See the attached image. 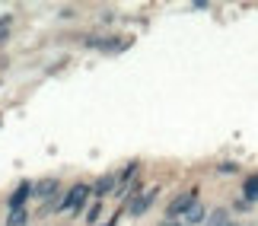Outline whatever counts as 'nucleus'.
<instances>
[{
    "label": "nucleus",
    "instance_id": "obj_14",
    "mask_svg": "<svg viewBox=\"0 0 258 226\" xmlns=\"http://www.w3.org/2000/svg\"><path fill=\"white\" fill-rule=\"evenodd\" d=\"M160 226H188V223H185V220H163Z\"/></svg>",
    "mask_w": 258,
    "mask_h": 226
},
{
    "label": "nucleus",
    "instance_id": "obj_9",
    "mask_svg": "<svg viewBox=\"0 0 258 226\" xmlns=\"http://www.w3.org/2000/svg\"><path fill=\"white\" fill-rule=\"evenodd\" d=\"M242 198L249 201V204L258 201V175H249V179L242 182Z\"/></svg>",
    "mask_w": 258,
    "mask_h": 226
},
{
    "label": "nucleus",
    "instance_id": "obj_15",
    "mask_svg": "<svg viewBox=\"0 0 258 226\" xmlns=\"http://www.w3.org/2000/svg\"><path fill=\"white\" fill-rule=\"evenodd\" d=\"M118 223V217H112V220H108V223H102V226H115Z\"/></svg>",
    "mask_w": 258,
    "mask_h": 226
},
{
    "label": "nucleus",
    "instance_id": "obj_3",
    "mask_svg": "<svg viewBox=\"0 0 258 226\" xmlns=\"http://www.w3.org/2000/svg\"><path fill=\"white\" fill-rule=\"evenodd\" d=\"M153 201H156V188H150L147 194H131V198H127V213H131V217H141V213H147L153 207Z\"/></svg>",
    "mask_w": 258,
    "mask_h": 226
},
{
    "label": "nucleus",
    "instance_id": "obj_12",
    "mask_svg": "<svg viewBox=\"0 0 258 226\" xmlns=\"http://www.w3.org/2000/svg\"><path fill=\"white\" fill-rule=\"evenodd\" d=\"M220 172H239V166L236 163H220Z\"/></svg>",
    "mask_w": 258,
    "mask_h": 226
},
{
    "label": "nucleus",
    "instance_id": "obj_4",
    "mask_svg": "<svg viewBox=\"0 0 258 226\" xmlns=\"http://www.w3.org/2000/svg\"><path fill=\"white\" fill-rule=\"evenodd\" d=\"M29 194H32V185L23 182V185H19V188H16L13 194H10L7 207H10V210H26V198H29Z\"/></svg>",
    "mask_w": 258,
    "mask_h": 226
},
{
    "label": "nucleus",
    "instance_id": "obj_13",
    "mask_svg": "<svg viewBox=\"0 0 258 226\" xmlns=\"http://www.w3.org/2000/svg\"><path fill=\"white\" fill-rule=\"evenodd\" d=\"M249 207H252V204L245 201V198H239V201H236V210H249Z\"/></svg>",
    "mask_w": 258,
    "mask_h": 226
},
{
    "label": "nucleus",
    "instance_id": "obj_8",
    "mask_svg": "<svg viewBox=\"0 0 258 226\" xmlns=\"http://www.w3.org/2000/svg\"><path fill=\"white\" fill-rule=\"evenodd\" d=\"M226 223H230V210H226V207H217V210L207 213V223L204 226H226Z\"/></svg>",
    "mask_w": 258,
    "mask_h": 226
},
{
    "label": "nucleus",
    "instance_id": "obj_10",
    "mask_svg": "<svg viewBox=\"0 0 258 226\" xmlns=\"http://www.w3.org/2000/svg\"><path fill=\"white\" fill-rule=\"evenodd\" d=\"M26 223H29V213L26 210H10L7 226H26Z\"/></svg>",
    "mask_w": 258,
    "mask_h": 226
},
{
    "label": "nucleus",
    "instance_id": "obj_2",
    "mask_svg": "<svg viewBox=\"0 0 258 226\" xmlns=\"http://www.w3.org/2000/svg\"><path fill=\"white\" fill-rule=\"evenodd\" d=\"M89 194H93V188H89V185H83V182L71 185V188H67V194H64V210H80L83 204L89 201Z\"/></svg>",
    "mask_w": 258,
    "mask_h": 226
},
{
    "label": "nucleus",
    "instance_id": "obj_6",
    "mask_svg": "<svg viewBox=\"0 0 258 226\" xmlns=\"http://www.w3.org/2000/svg\"><path fill=\"white\" fill-rule=\"evenodd\" d=\"M185 223H188V226H201V223H207V207H204L201 201L191 204V210L185 213Z\"/></svg>",
    "mask_w": 258,
    "mask_h": 226
},
{
    "label": "nucleus",
    "instance_id": "obj_11",
    "mask_svg": "<svg viewBox=\"0 0 258 226\" xmlns=\"http://www.w3.org/2000/svg\"><path fill=\"white\" fill-rule=\"evenodd\" d=\"M99 213H102V201H96L93 207L86 210V220H89V223H96V220H99Z\"/></svg>",
    "mask_w": 258,
    "mask_h": 226
},
{
    "label": "nucleus",
    "instance_id": "obj_7",
    "mask_svg": "<svg viewBox=\"0 0 258 226\" xmlns=\"http://www.w3.org/2000/svg\"><path fill=\"white\" fill-rule=\"evenodd\" d=\"M118 188V175H99V182L93 185V191L102 198V194H108V191H115Z\"/></svg>",
    "mask_w": 258,
    "mask_h": 226
},
{
    "label": "nucleus",
    "instance_id": "obj_1",
    "mask_svg": "<svg viewBox=\"0 0 258 226\" xmlns=\"http://www.w3.org/2000/svg\"><path fill=\"white\" fill-rule=\"evenodd\" d=\"M191 204H198V191H182V194H175V198L166 204V220L185 217V213L191 210Z\"/></svg>",
    "mask_w": 258,
    "mask_h": 226
},
{
    "label": "nucleus",
    "instance_id": "obj_5",
    "mask_svg": "<svg viewBox=\"0 0 258 226\" xmlns=\"http://www.w3.org/2000/svg\"><path fill=\"white\" fill-rule=\"evenodd\" d=\"M57 188H61V179H42L38 185H32V194H35V198H45V201H51Z\"/></svg>",
    "mask_w": 258,
    "mask_h": 226
}]
</instances>
